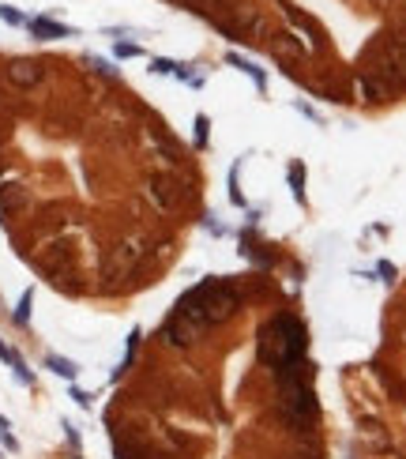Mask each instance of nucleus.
<instances>
[{"mask_svg": "<svg viewBox=\"0 0 406 459\" xmlns=\"http://www.w3.org/2000/svg\"><path fill=\"white\" fill-rule=\"evenodd\" d=\"M226 64H234V68H241V72H245L248 79H252L256 87H260V90H267V72L260 68V64H252L248 57H241V53H226Z\"/></svg>", "mask_w": 406, "mask_h": 459, "instance_id": "1a4fd4ad", "label": "nucleus"}, {"mask_svg": "<svg viewBox=\"0 0 406 459\" xmlns=\"http://www.w3.org/2000/svg\"><path fill=\"white\" fill-rule=\"evenodd\" d=\"M26 26H31V34L34 38H42V42H53V38H72V26H64L57 19H45V15H38V19H26Z\"/></svg>", "mask_w": 406, "mask_h": 459, "instance_id": "0eeeda50", "label": "nucleus"}, {"mask_svg": "<svg viewBox=\"0 0 406 459\" xmlns=\"http://www.w3.org/2000/svg\"><path fill=\"white\" fill-rule=\"evenodd\" d=\"M113 53H117V57H143V45H136V42H117Z\"/></svg>", "mask_w": 406, "mask_h": 459, "instance_id": "6ab92c4d", "label": "nucleus"}, {"mask_svg": "<svg viewBox=\"0 0 406 459\" xmlns=\"http://www.w3.org/2000/svg\"><path fill=\"white\" fill-rule=\"evenodd\" d=\"M90 68L102 72V76H117V68H113L109 61H102V57H90Z\"/></svg>", "mask_w": 406, "mask_h": 459, "instance_id": "aec40b11", "label": "nucleus"}, {"mask_svg": "<svg viewBox=\"0 0 406 459\" xmlns=\"http://www.w3.org/2000/svg\"><path fill=\"white\" fill-rule=\"evenodd\" d=\"M0 19H4L8 26H26V15L15 12V8H8V4H0Z\"/></svg>", "mask_w": 406, "mask_h": 459, "instance_id": "f3484780", "label": "nucleus"}, {"mask_svg": "<svg viewBox=\"0 0 406 459\" xmlns=\"http://www.w3.org/2000/svg\"><path fill=\"white\" fill-rule=\"evenodd\" d=\"M162 339H165V343H173V346H192L200 339V328L192 324L188 316L170 313V320H165V328H162Z\"/></svg>", "mask_w": 406, "mask_h": 459, "instance_id": "39448f33", "label": "nucleus"}, {"mask_svg": "<svg viewBox=\"0 0 406 459\" xmlns=\"http://www.w3.org/2000/svg\"><path fill=\"white\" fill-rule=\"evenodd\" d=\"M312 459H320V456H312Z\"/></svg>", "mask_w": 406, "mask_h": 459, "instance_id": "393cba45", "label": "nucleus"}, {"mask_svg": "<svg viewBox=\"0 0 406 459\" xmlns=\"http://www.w3.org/2000/svg\"><path fill=\"white\" fill-rule=\"evenodd\" d=\"M271 49H275V57H301V42L293 34H275Z\"/></svg>", "mask_w": 406, "mask_h": 459, "instance_id": "f8f14e48", "label": "nucleus"}, {"mask_svg": "<svg viewBox=\"0 0 406 459\" xmlns=\"http://www.w3.org/2000/svg\"><path fill=\"white\" fill-rule=\"evenodd\" d=\"M64 433H68V440L79 448V433H76V426H68V421H64Z\"/></svg>", "mask_w": 406, "mask_h": 459, "instance_id": "b1692460", "label": "nucleus"}, {"mask_svg": "<svg viewBox=\"0 0 406 459\" xmlns=\"http://www.w3.org/2000/svg\"><path fill=\"white\" fill-rule=\"evenodd\" d=\"M376 271L384 275V282H391V279H395V268H391V264H387V260H380V268H376Z\"/></svg>", "mask_w": 406, "mask_h": 459, "instance_id": "4be33fe9", "label": "nucleus"}, {"mask_svg": "<svg viewBox=\"0 0 406 459\" xmlns=\"http://www.w3.org/2000/svg\"><path fill=\"white\" fill-rule=\"evenodd\" d=\"M279 4H282V12H286V19H290V23H298V26H301V31H304V34H309V38H312V42H316V45H320V42H324V31H320V23H316V19H312V15H304V12H301V8H293V4H290V0H279Z\"/></svg>", "mask_w": 406, "mask_h": 459, "instance_id": "6e6552de", "label": "nucleus"}, {"mask_svg": "<svg viewBox=\"0 0 406 459\" xmlns=\"http://www.w3.org/2000/svg\"><path fill=\"white\" fill-rule=\"evenodd\" d=\"M45 369H53L57 376H64V380H76L79 376V365L68 362V357H60V354H45Z\"/></svg>", "mask_w": 406, "mask_h": 459, "instance_id": "9d476101", "label": "nucleus"}, {"mask_svg": "<svg viewBox=\"0 0 406 459\" xmlns=\"http://www.w3.org/2000/svg\"><path fill=\"white\" fill-rule=\"evenodd\" d=\"M147 196L162 211H173V207H181V200H184V185L177 177H170V173H159V177L147 181Z\"/></svg>", "mask_w": 406, "mask_h": 459, "instance_id": "7ed1b4c3", "label": "nucleus"}, {"mask_svg": "<svg viewBox=\"0 0 406 459\" xmlns=\"http://www.w3.org/2000/svg\"><path fill=\"white\" fill-rule=\"evenodd\" d=\"M72 399H76L79 407H90V396H87V392H79V388H72Z\"/></svg>", "mask_w": 406, "mask_h": 459, "instance_id": "5701e85b", "label": "nucleus"}, {"mask_svg": "<svg viewBox=\"0 0 406 459\" xmlns=\"http://www.w3.org/2000/svg\"><path fill=\"white\" fill-rule=\"evenodd\" d=\"M304 346H309V332L290 313H279L275 320H267L260 328V339H256V354H260V362L267 369H282V365L301 362Z\"/></svg>", "mask_w": 406, "mask_h": 459, "instance_id": "f257e3e1", "label": "nucleus"}, {"mask_svg": "<svg viewBox=\"0 0 406 459\" xmlns=\"http://www.w3.org/2000/svg\"><path fill=\"white\" fill-rule=\"evenodd\" d=\"M286 177H290L293 200H298V204H304V166H301V162H290V166H286Z\"/></svg>", "mask_w": 406, "mask_h": 459, "instance_id": "ddd939ff", "label": "nucleus"}, {"mask_svg": "<svg viewBox=\"0 0 406 459\" xmlns=\"http://www.w3.org/2000/svg\"><path fill=\"white\" fill-rule=\"evenodd\" d=\"M8 79H12L15 87H34V83H42V64L19 57V61L8 64Z\"/></svg>", "mask_w": 406, "mask_h": 459, "instance_id": "423d86ee", "label": "nucleus"}, {"mask_svg": "<svg viewBox=\"0 0 406 459\" xmlns=\"http://www.w3.org/2000/svg\"><path fill=\"white\" fill-rule=\"evenodd\" d=\"M26 204V188L23 185H4L0 188V211H15Z\"/></svg>", "mask_w": 406, "mask_h": 459, "instance_id": "9b49d317", "label": "nucleus"}, {"mask_svg": "<svg viewBox=\"0 0 406 459\" xmlns=\"http://www.w3.org/2000/svg\"><path fill=\"white\" fill-rule=\"evenodd\" d=\"M237 173H241V162H234V170H229V204H237V207H245V196H241V188H237Z\"/></svg>", "mask_w": 406, "mask_h": 459, "instance_id": "2eb2a0df", "label": "nucleus"}, {"mask_svg": "<svg viewBox=\"0 0 406 459\" xmlns=\"http://www.w3.org/2000/svg\"><path fill=\"white\" fill-rule=\"evenodd\" d=\"M0 362H4V365H12V362H15V351L4 343V339H0Z\"/></svg>", "mask_w": 406, "mask_h": 459, "instance_id": "412c9836", "label": "nucleus"}, {"mask_svg": "<svg viewBox=\"0 0 406 459\" xmlns=\"http://www.w3.org/2000/svg\"><path fill=\"white\" fill-rule=\"evenodd\" d=\"M207 128H211V121H207V113H196V147H207Z\"/></svg>", "mask_w": 406, "mask_h": 459, "instance_id": "a211bd4d", "label": "nucleus"}, {"mask_svg": "<svg viewBox=\"0 0 406 459\" xmlns=\"http://www.w3.org/2000/svg\"><path fill=\"white\" fill-rule=\"evenodd\" d=\"M31 305H34V290H23L19 305H15V313H12V320H15L19 328H26V324H31Z\"/></svg>", "mask_w": 406, "mask_h": 459, "instance_id": "4468645a", "label": "nucleus"}, {"mask_svg": "<svg viewBox=\"0 0 406 459\" xmlns=\"http://www.w3.org/2000/svg\"><path fill=\"white\" fill-rule=\"evenodd\" d=\"M203 305V320H207V328L222 324V320H229L237 313V305H241V293H237L234 282L226 279H215V275H207V279L200 282V287H192Z\"/></svg>", "mask_w": 406, "mask_h": 459, "instance_id": "f03ea898", "label": "nucleus"}, {"mask_svg": "<svg viewBox=\"0 0 406 459\" xmlns=\"http://www.w3.org/2000/svg\"><path fill=\"white\" fill-rule=\"evenodd\" d=\"M136 260H140V245L124 241V245H117V249H109L102 271H106V279H124V275L136 268Z\"/></svg>", "mask_w": 406, "mask_h": 459, "instance_id": "20e7f679", "label": "nucleus"}, {"mask_svg": "<svg viewBox=\"0 0 406 459\" xmlns=\"http://www.w3.org/2000/svg\"><path fill=\"white\" fill-rule=\"evenodd\" d=\"M12 373H15V380H19V384H26V388L34 384V373L26 369V362H23L19 354H15V362H12Z\"/></svg>", "mask_w": 406, "mask_h": 459, "instance_id": "dca6fc26", "label": "nucleus"}]
</instances>
